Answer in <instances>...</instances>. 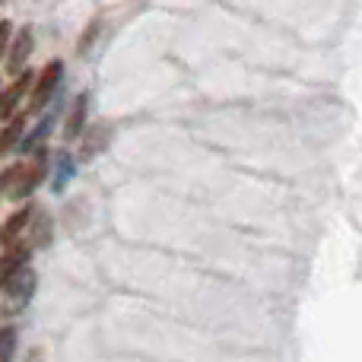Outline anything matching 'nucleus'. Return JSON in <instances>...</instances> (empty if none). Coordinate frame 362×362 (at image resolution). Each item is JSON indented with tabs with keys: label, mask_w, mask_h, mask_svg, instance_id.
Instances as JSON below:
<instances>
[{
	"label": "nucleus",
	"mask_w": 362,
	"mask_h": 362,
	"mask_svg": "<svg viewBox=\"0 0 362 362\" xmlns=\"http://www.w3.org/2000/svg\"><path fill=\"white\" fill-rule=\"evenodd\" d=\"M48 175V156L45 150L32 153L29 163H13L0 172V197L4 200H25Z\"/></svg>",
	"instance_id": "nucleus-1"
},
{
	"label": "nucleus",
	"mask_w": 362,
	"mask_h": 362,
	"mask_svg": "<svg viewBox=\"0 0 362 362\" xmlns=\"http://www.w3.org/2000/svg\"><path fill=\"white\" fill-rule=\"evenodd\" d=\"M38 289V274L29 267H23L16 276H10V280L0 286V315H19L29 308L32 296H35Z\"/></svg>",
	"instance_id": "nucleus-2"
},
{
	"label": "nucleus",
	"mask_w": 362,
	"mask_h": 362,
	"mask_svg": "<svg viewBox=\"0 0 362 362\" xmlns=\"http://www.w3.org/2000/svg\"><path fill=\"white\" fill-rule=\"evenodd\" d=\"M61 83H64V61H48L45 70L38 74V80L32 83V89H29V112H42L57 95Z\"/></svg>",
	"instance_id": "nucleus-3"
},
{
	"label": "nucleus",
	"mask_w": 362,
	"mask_h": 362,
	"mask_svg": "<svg viewBox=\"0 0 362 362\" xmlns=\"http://www.w3.org/2000/svg\"><path fill=\"white\" fill-rule=\"evenodd\" d=\"M32 48H35V35H32L29 25H23V29L16 32V35H10V45H6V54H4V70L10 76H19L25 70V61H29Z\"/></svg>",
	"instance_id": "nucleus-4"
},
{
	"label": "nucleus",
	"mask_w": 362,
	"mask_h": 362,
	"mask_svg": "<svg viewBox=\"0 0 362 362\" xmlns=\"http://www.w3.org/2000/svg\"><path fill=\"white\" fill-rule=\"evenodd\" d=\"M32 83H35V70H23L19 76H13L10 86L0 89V121H4V124L19 112V105H23V99L29 95Z\"/></svg>",
	"instance_id": "nucleus-5"
},
{
	"label": "nucleus",
	"mask_w": 362,
	"mask_h": 362,
	"mask_svg": "<svg viewBox=\"0 0 362 362\" xmlns=\"http://www.w3.org/2000/svg\"><path fill=\"white\" fill-rule=\"evenodd\" d=\"M108 140H112V127L108 124H86V131H83V146H80V163H93L95 156H99L102 150L108 146Z\"/></svg>",
	"instance_id": "nucleus-6"
},
{
	"label": "nucleus",
	"mask_w": 362,
	"mask_h": 362,
	"mask_svg": "<svg viewBox=\"0 0 362 362\" xmlns=\"http://www.w3.org/2000/svg\"><path fill=\"white\" fill-rule=\"evenodd\" d=\"M29 261H32V251L25 242H16L0 251V286H4L10 276H16L23 267H29Z\"/></svg>",
	"instance_id": "nucleus-7"
},
{
	"label": "nucleus",
	"mask_w": 362,
	"mask_h": 362,
	"mask_svg": "<svg viewBox=\"0 0 362 362\" xmlns=\"http://www.w3.org/2000/svg\"><path fill=\"white\" fill-rule=\"evenodd\" d=\"M54 121H57V108H51V112H45L42 115V121H38V127L32 134H25L23 140H19V146H16V153H38V150H45V140H48V134L54 131Z\"/></svg>",
	"instance_id": "nucleus-8"
},
{
	"label": "nucleus",
	"mask_w": 362,
	"mask_h": 362,
	"mask_svg": "<svg viewBox=\"0 0 362 362\" xmlns=\"http://www.w3.org/2000/svg\"><path fill=\"white\" fill-rule=\"evenodd\" d=\"M25 232H29V238H25L29 251L48 248V242H51V216L45 210H35V206H32V216H29V226H25Z\"/></svg>",
	"instance_id": "nucleus-9"
},
{
	"label": "nucleus",
	"mask_w": 362,
	"mask_h": 362,
	"mask_svg": "<svg viewBox=\"0 0 362 362\" xmlns=\"http://www.w3.org/2000/svg\"><path fill=\"white\" fill-rule=\"evenodd\" d=\"M25 124H29V112H16L4 127H0V156H10L25 137Z\"/></svg>",
	"instance_id": "nucleus-10"
},
{
	"label": "nucleus",
	"mask_w": 362,
	"mask_h": 362,
	"mask_svg": "<svg viewBox=\"0 0 362 362\" xmlns=\"http://www.w3.org/2000/svg\"><path fill=\"white\" fill-rule=\"evenodd\" d=\"M29 216H32V206H23V210H16L13 216H6L4 223H0V248H10V245L23 242V232H25V226H29Z\"/></svg>",
	"instance_id": "nucleus-11"
},
{
	"label": "nucleus",
	"mask_w": 362,
	"mask_h": 362,
	"mask_svg": "<svg viewBox=\"0 0 362 362\" xmlns=\"http://www.w3.org/2000/svg\"><path fill=\"white\" fill-rule=\"evenodd\" d=\"M86 118H89V93H80L67 115V124H64V140H67V144H74V140L86 131Z\"/></svg>",
	"instance_id": "nucleus-12"
},
{
	"label": "nucleus",
	"mask_w": 362,
	"mask_h": 362,
	"mask_svg": "<svg viewBox=\"0 0 362 362\" xmlns=\"http://www.w3.org/2000/svg\"><path fill=\"white\" fill-rule=\"evenodd\" d=\"M76 175V159L70 156L67 150H61L54 156V181H51V187H54V194H64L70 187V181Z\"/></svg>",
	"instance_id": "nucleus-13"
},
{
	"label": "nucleus",
	"mask_w": 362,
	"mask_h": 362,
	"mask_svg": "<svg viewBox=\"0 0 362 362\" xmlns=\"http://www.w3.org/2000/svg\"><path fill=\"white\" fill-rule=\"evenodd\" d=\"M16 327L13 325H4L0 327V362H13V356H16Z\"/></svg>",
	"instance_id": "nucleus-14"
},
{
	"label": "nucleus",
	"mask_w": 362,
	"mask_h": 362,
	"mask_svg": "<svg viewBox=\"0 0 362 362\" xmlns=\"http://www.w3.org/2000/svg\"><path fill=\"white\" fill-rule=\"evenodd\" d=\"M6 45H10V19H0V61L6 54Z\"/></svg>",
	"instance_id": "nucleus-15"
},
{
	"label": "nucleus",
	"mask_w": 362,
	"mask_h": 362,
	"mask_svg": "<svg viewBox=\"0 0 362 362\" xmlns=\"http://www.w3.org/2000/svg\"><path fill=\"white\" fill-rule=\"evenodd\" d=\"M25 362H45V353L42 350H32L29 356H25Z\"/></svg>",
	"instance_id": "nucleus-16"
},
{
	"label": "nucleus",
	"mask_w": 362,
	"mask_h": 362,
	"mask_svg": "<svg viewBox=\"0 0 362 362\" xmlns=\"http://www.w3.org/2000/svg\"><path fill=\"white\" fill-rule=\"evenodd\" d=\"M0 4H6V0H0Z\"/></svg>",
	"instance_id": "nucleus-17"
}]
</instances>
